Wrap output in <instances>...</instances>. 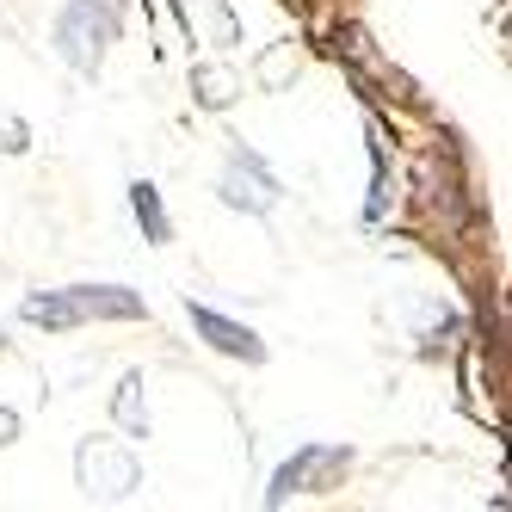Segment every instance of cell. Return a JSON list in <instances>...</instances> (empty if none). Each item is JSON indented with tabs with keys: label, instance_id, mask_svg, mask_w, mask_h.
<instances>
[{
	"label": "cell",
	"instance_id": "277c9868",
	"mask_svg": "<svg viewBox=\"0 0 512 512\" xmlns=\"http://www.w3.org/2000/svg\"><path fill=\"white\" fill-rule=\"evenodd\" d=\"M130 204H136V216H142V229H149V241H167L173 229H167V210H161V192L149 186V179H136L130 186Z\"/></svg>",
	"mask_w": 512,
	"mask_h": 512
},
{
	"label": "cell",
	"instance_id": "7a4b0ae2",
	"mask_svg": "<svg viewBox=\"0 0 512 512\" xmlns=\"http://www.w3.org/2000/svg\"><path fill=\"white\" fill-rule=\"evenodd\" d=\"M346 463V451H334V445H309V451H297L278 475H272V500H290V494H303L315 475H327V469H340Z\"/></svg>",
	"mask_w": 512,
	"mask_h": 512
},
{
	"label": "cell",
	"instance_id": "6da1fadb",
	"mask_svg": "<svg viewBox=\"0 0 512 512\" xmlns=\"http://www.w3.org/2000/svg\"><path fill=\"white\" fill-rule=\"evenodd\" d=\"M112 38H118V0H75L56 25V44L75 68H93Z\"/></svg>",
	"mask_w": 512,
	"mask_h": 512
},
{
	"label": "cell",
	"instance_id": "3957f363",
	"mask_svg": "<svg viewBox=\"0 0 512 512\" xmlns=\"http://www.w3.org/2000/svg\"><path fill=\"white\" fill-rule=\"evenodd\" d=\"M192 327L216 346V352H235V358H266V346L247 334V327H235V321H223L216 309H192Z\"/></svg>",
	"mask_w": 512,
	"mask_h": 512
},
{
	"label": "cell",
	"instance_id": "5b68a950",
	"mask_svg": "<svg viewBox=\"0 0 512 512\" xmlns=\"http://www.w3.org/2000/svg\"><path fill=\"white\" fill-rule=\"evenodd\" d=\"M81 469H87V475H112V494H124V488L136 482V463H130V457H93V451H87Z\"/></svg>",
	"mask_w": 512,
	"mask_h": 512
},
{
	"label": "cell",
	"instance_id": "8992f818",
	"mask_svg": "<svg viewBox=\"0 0 512 512\" xmlns=\"http://www.w3.org/2000/svg\"><path fill=\"white\" fill-rule=\"evenodd\" d=\"M118 420H124L130 432L149 426V414H142V401H136V377H130V383H124V395H118Z\"/></svg>",
	"mask_w": 512,
	"mask_h": 512
}]
</instances>
